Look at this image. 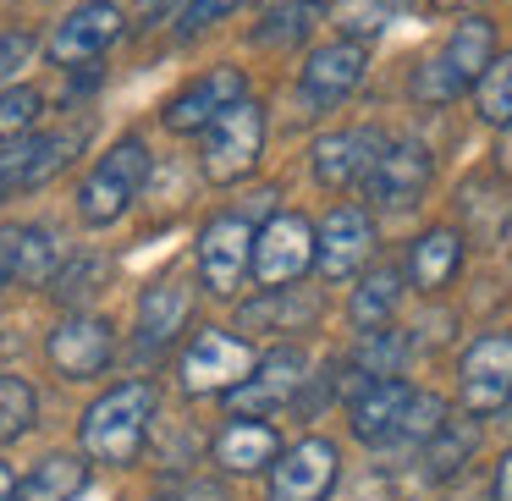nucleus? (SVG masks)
Returning a JSON list of instances; mask_svg holds the SVG:
<instances>
[{"mask_svg":"<svg viewBox=\"0 0 512 501\" xmlns=\"http://www.w3.org/2000/svg\"><path fill=\"white\" fill-rule=\"evenodd\" d=\"M155 386L149 380H127V386L105 391L89 413H83V452L94 463L133 468L149 441V419H155Z\"/></svg>","mask_w":512,"mask_h":501,"instance_id":"1","label":"nucleus"},{"mask_svg":"<svg viewBox=\"0 0 512 501\" xmlns=\"http://www.w3.org/2000/svg\"><path fill=\"white\" fill-rule=\"evenodd\" d=\"M496 61V28L485 17H468L452 28V39L441 45V56L419 61L408 78V94L419 105H452L457 94H468V83L485 78V67Z\"/></svg>","mask_w":512,"mask_h":501,"instance_id":"2","label":"nucleus"},{"mask_svg":"<svg viewBox=\"0 0 512 501\" xmlns=\"http://www.w3.org/2000/svg\"><path fill=\"white\" fill-rule=\"evenodd\" d=\"M149 171H155V160H149L144 138H122L116 149H105V160L83 177L78 188V215L83 226H111L122 221L127 210H133V199L144 193Z\"/></svg>","mask_w":512,"mask_h":501,"instance_id":"3","label":"nucleus"},{"mask_svg":"<svg viewBox=\"0 0 512 501\" xmlns=\"http://www.w3.org/2000/svg\"><path fill=\"white\" fill-rule=\"evenodd\" d=\"M259 149H265V111H259L254 100H237V105H226V111L204 127L199 166H204V177H210V182L232 188V182H243L248 171L259 166Z\"/></svg>","mask_w":512,"mask_h":501,"instance_id":"4","label":"nucleus"},{"mask_svg":"<svg viewBox=\"0 0 512 501\" xmlns=\"http://www.w3.org/2000/svg\"><path fill=\"white\" fill-rule=\"evenodd\" d=\"M259 364V353L243 342V336L232 331H215V325H204L199 336L188 342V353H182V391L188 397H221V391H232L237 380H248Z\"/></svg>","mask_w":512,"mask_h":501,"instance_id":"5","label":"nucleus"},{"mask_svg":"<svg viewBox=\"0 0 512 501\" xmlns=\"http://www.w3.org/2000/svg\"><path fill=\"white\" fill-rule=\"evenodd\" d=\"M424 188H430V149H424L419 138H397V144H386L375 155V166H369V177H364L369 204L386 210V215L413 210V204L424 199Z\"/></svg>","mask_w":512,"mask_h":501,"instance_id":"6","label":"nucleus"},{"mask_svg":"<svg viewBox=\"0 0 512 501\" xmlns=\"http://www.w3.org/2000/svg\"><path fill=\"white\" fill-rule=\"evenodd\" d=\"M364 72H369L364 39H347L342 34V39H331V45H320L309 61H303V72H298V94H303V105H309V116L342 105L347 94L364 83Z\"/></svg>","mask_w":512,"mask_h":501,"instance_id":"7","label":"nucleus"},{"mask_svg":"<svg viewBox=\"0 0 512 501\" xmlns=\"http://www.w3.org/2000/svg\"><path fill=\"white\" fill-rule=\"evenodd\" d=\"M457 391H463L468 413H496L512 402V331H485L468 342L463 364H457Z\"/></svg>","mask_w":512,"mask_h":501,"instance_id":"8","label":"nucleus"},{"mask_svg":"<svg viewBox=\"0 0 512 501\" xmlns=\"http://www.w3.org/2000/svg\"><path fill=\"white\" fill-rule=\"evenodd\" d=\"M314 265V226L303 215H270L254 232V281L259 287H292Z\"/></svg>","mask_w":512,"mask_h":501,"instance_id":"9","label":"nucleus"},{"mask_svg":"<svg viewBox=\"0 0 512 501\" xmlns=\"http://www.w3.org/2000/svg\"><path fill=\"white\" fill-rule=\"evenodd\" d=\"M248 265H254V226H248L243 215H215V221H204V232H199L204 292L232 298V292L243 287Z\"/></svg>","mask_w":512,"mask_h":501,"instance_id":"10","label":"nucleus"},{"mask_svg":"<svg viewBox=\"0 0 512 501\" xmlns=\"http://www.w3.org/2000/svg\"><path fill=\"white\" fill-rule=\"evenodd\" d=\"M369 254H375V221H369V210L336 204V210L320 221V232H314V265H320V276L325 281H347V276L364 270Z\"/></svg>","mask_w":512,"mask_h":501,"instance_id":"11","label":"nucleus"},{"mask_svg":"<svg viewBox=\"0 0 512 501\" xmlns=\"http://www.w3.org/2000/svg\"><path fill=\"white\" fill-rule=\"evenodd\" d=\"M336 479H342L336 446L309 435V441H298L292 452L276 457V468H270V501H325Z\"/></svg>","mask_w":512,"mask_h":501,"instance_id":"12","label":"nucleus"},{"mask_svg":"<svg viewBox=\"0 0 512 501\" xmlns=\"http://www.w3.org/2000/svg\"><path fill=\"white\" fill-rule=\"evenodd\" d=\"M83 149V133H34V138H12V149L0 155V199L28 188H45L61 166Z\"/></svg>","mask_w":512,"mask_h":501,"instance_id":"13","label":"nucleus"},{"mask_svg":"<svg viewBox=\"0 0 512 501\" xmlns=\"http://www.w3.org/2000/svg\"><path fill=\"white\" fill-rule=\"evenodd\" d=\"M45 353L67 380H94L116 353V331H111V320H100V314H72V320H61L56 331H50Z\"/></svg>","mask_w":512,"mask_h":501,"instance_id":"14","label":"nucleus"},{"mask_svg":"<svg viewBox=\"0 0 512 501\" xmlns=\"http://www.w3.org/2000/svg\"><path fill=\"white\" fill-rule=\"evenodd\" d=\"M303 353L298 347H276V353H265L254 364V375L237 380L232 391H226V402H232V413H254V419H265V413L287 408L292 397H298L303 386Z\"/></svg>","mask_w":512,"mask_h":501,"instance_id":"15","label":"nucleus"},{"mask_svg":"<svg viewBox=\"0 0 512 501\" xmlns=\"http://www.w3.org/2000/svg\"><path fill=\"white\" fill-rule=\"evenodd\" d=\"M116 39H122V12H116L111 0H89V6H78V12L56 28L50 61H56V67H89V61H100Z\"/></svg>","mask_w":512,"mask_h":501,"instance_id":"16","label":"nucleus"},{"mask_svg":"<svg viewBox=\"0 0 512 501\" xmlns=\"http://www.w3.org/2000/svg\"><path fill=\"white\" fill-rule=\"evenodd\" d=\"M237 100H248L243 72H237V67H215V72H204V78H193L188 89L166 105V127H171V133H204V127H210L226 105H237Z\"/></svg>","mask_w":512,"mask_h":501,"instance_id":"17","label":"nucleus"},{"mask_svg":"<svg viewBox=\"0 0 512 501\" xmlns=\"http://www.w3.org/2000/svg\"><path fill=\"white\" fill-rule=\"evenodd\" d=\"M386 149V138L375 133V127H347V133H325L320 144H314V182L331 193L353 188V182L369 177V166H375V155Z\"/></svg>","mask_w":512,"mask_h":501,"instance_id":"18","label":"nucleus"},{"mask_svg":"<svg viewBox=\"0 0 512 501\" xmlns=\"http://www.w3.org/2000/svg\"><path fill=\"white\" fill-rule=\"evenodd\" d=\"M408 397H413V386H408V380H397V375L369 380V386L353 397V435L369 446V452H386V446H391Z\"/></svg>","mask_w":512,"mask_h":501,"instance_id":"19","label":"nucleus"},{"mask_svg":"<svg viewBox=\"0 0 512 501\" xmlns=\"http://www.w3.org/2000/svg\"><path fill=\"white\" fill-rule=\"evenodd\" d=\"M325 298L314 287H265V298L243 303L237 325L243 331H270V336H287V331H309L320 320Z\"/></svg>","mask_w":512,"mask_h":501,"instance_id":"20","label":"nucleus"},{"mask_svg":"<svg viewBox=\"0 0 512 501\" xmlns=\"http://www.w3.org/2000/svg\"><path fill=\"white\" fill-rule=\"evenodd\" d=\"M276 457H281L276 424L254 419V413H232V424L215 435V463H221L226 474H254V468L276 463Z\"/></svg>","mask_w":512,"mask_h":501,"instance_id":"21","label":"nucleus"},{"mask_svg":"<svg viewBox=\"0 0 512 501\" xmlns=\"http://www.w3.org/2000/svg\"><path fill=\"white\" fill-rule=\"evenodd\" d=\"M188 287H182V276H166L155 281V287H144V298H138V353H160V347H171V336L182 331V320H188Z\"/></svg>","mask_w":512,"mask_h":501,"instance_id":"22","label":"nucleus"},{"mask_svg":"<svg viewBox=\"0 0 512 501\" xmlns=\"http://www.w3.org/2000/svg\"><path fill=\"white\" fill-rule=\"evenodd\" d=\"M457 265H463V237H457L452 226H430V232L408 248V281L419 292H441L446 281L457 276Z\"/></svg>","mask_w":512,"mask_h":501,"instance_id":"23","label":"nucleus"},{"mask_svg":"<svg viewBox=\"0 0 512 501\" xmlns=\"http://www.w3.org/2000/svg\"><path fill=\"white\" fill-rule=\"evenodd\" d=\"M83 485H89V463L72 452H50L45 463H34L28 479H17L12 501H72L83 496Z\"/></svg>","mask_w":512,"mask_h":501,"instance_id":"24","label":"nucleus"},{"mask_svg":"<svg viewBox=\"0 0 512 501\" xmlns=\"http://www.w3.org/2000/svg\"><path fill=\"white\" fill-rule=\"evenodd\" d=\"M397 303H402V270L397 265H380V270H369L364 276V287L353 292V325L358 331H375V325H386L391 314H397Z\"/></svg>","mask_w":512,"mask_h":501,"instance_id":"25","label":"nucleus"},{"mask_svg":"<svg viewBox=\"0 0 512 501\" xmlns=\"http://www.w3.org/2000/svg\"><path fill=\"white\" fill-rule=\"evenodd\" d=\"M474 446H479V430L474 424H457V419H446L441 430L424 441V452H419V468H424V479H446V474H457V468L474 457Z\"/></svg>","mask_w":512,"mask_h":501,"instance_id":"26","label":"nucleus"},{"mask_svg":"<svg viewBox=\"0 0 512 501\" xmlns=\"http://www.w3.org/2000/svg\"><path fill=\"white\" fill-rule=\"evenodd\" d=\"M441 424H446V402L435 397V391H413L408 408H402V424H397V435H391L386 452H413V457H419V452H424V441H430V435L441 430Z\"/></svg>","mask_w":512,"mask_h":501,"instance_id":"27","label":"nucleus"},{"mask_svg":"<svg viewBox=\"0 0 512 501\" xmlns=\"http://www.w3.org/2000/svg\"><path fill=\"white\" fill-rule=\"evenodd\" d=\"M320 17H325L320 0H281L276 12L254 28V39H259V45H270V50H276V45H298V39L309 34Z\"/></svg>","mask_w":512,"mask_h":501,"instance_id":"28","label":"nucleus"},{"mask_svg":"<svg viewBox=\"0 0 512 501\" xmlns=\"http://www.w3.org/2000/svg\"><path fill=\"white\" fill-rule=\"evenodd\" d=\"M474 111L490 127H512V50L490 61L485 78L474 83Z\"/></svg>","mask_w":512,"mask_h":501,"instance_id":"29","label":"nucleus"},{"mask_svg":"<svg viewBox=\"0 0 512 501\" xmlns=\"http://www.w3.org/2000/svg\"><path fill=\"white\" fill-rule=\"evenodd\" d=\"M56 265H61V243L45 226H17V281L39 287V281L56 276Z\"/></svg>","mask_w":512,"mask_h":501,"instance_id":"30","label":"nucleus"},{"mask_svg":"<svg viewBox=\"0 0 512 501\" xmlns=\"http://www.w3.org/2000/svg\"><path fill=\"white\" fill-rule=\"evenodd\" d=\"M34 413H39V397L23 375H0V446H12L17 435L34 430Z\"/></svg>","mask_w":512,"mask_h":501,"instance_id":"31","label":"nucleus"},{"mask_svg":"<svg viewBox=\"0 0 512 501\" xmlns=\"http://www.w3.org/2000/svg\"><path fill=\"white\" fill-rule=\"evenodd\" d=\"M402 353H408V342H402L397 331H386V325H375V331H364V342H358V353H353V375L386 380V375H397Z\"/></svg>","mask_w":512,"mask_h":501,"instance_id":"32","label":"nucleus"},{"mask_svg":"<svg viewBox=\"0 0 512 501\" xmlns=\"http://www.w3.org/2000/svg\"><path fill=\"white\" fill-rule=\"evenodd\" d=\"M397 6L402 0H336V28L347 39H375L397 17Z\"/></svg>","mask_w":512,"mask_h":501,"instance_id":"33","label":"nucleus"},{"mask_svg":"<svg viewBox=\"0 0 512 501\" xmlns=\"http://www.w3.org/2000/svg\"><path fill=\"white\" fill-rule=\"evenodd\" d=\"M39 111H45L39 89H28V83H12V89H0V144L23 138L28 127L39 122Z\"/></svg>","mask_w":512,"mask_h":501,"instance_id":"34","label":"nucleus"},{"mask_svg":"<svg viewBox=\"0 0 512 501\" xmlns=\"http://www.w3.org/2000/svg\"><path fill=\"white\" fill-rule=\"evenodd\" d=\"M100 281H105V259H72V265L56 276V298L61 303H83V298L100 292Z\"/></svg>","mask_w":512,"mask_h":501,"instance_id":"35","label":"nucleus"},{"mask_svg":"<svg viewBox=\"0 0 512 501\" xmlns=\"http://www.w3.org/2000/svg\"><path fill=\"white\" fill-rule=\"evenodd\" d=\"M34 50H39V39L28 28H0V83H12L34 61Z\"/></svg>","mask_w":512,"mask_h":501,"instance_id":"36","label":"nucleus"},{"mask_svg":"<svg viewBox=\"0 0 512 501\" xmlns=\"http://www.w3.org/2000/svg\"><path fill=\"white\" fill-rule=\"evenodd\" d=\"M243 0H188V12H182V39L204 34V28H215L226 12H237Z\"/></svg>","mask_w":512,"mask_h":501,"instance_id":"37","label":"nucleus"},{"mask_svg":"<svg viewBox=\"0 0 512 501\" xmlns=\"http://www.w3.org/2000/svg\"><path fill=\"white\" fill-rule=\"evenodd\" d=\"M17 281V226H0V292Z\"/></svg>","mask_w":512,"mask_h":501,"instance_id":"38","label":"nucleus"},{"mask_svg":"<svg viewBox=\"0 0 512 501\" xmlns=\"http://www.w3.org/2000/svg\"><path fill=\"white\" fill-rule=\"evenodd\" d=\"M171 12H177V0H138V23H144V28L166 23Z\"/></svg>","mask_w":512,"mask_h":501,"instance_id":"39","label":"nucleus"},{"mask_svg":"<svg viewBox=\"0 0 512 501\" xmlns=\"http://www.w3.org/2000/svg\"><path fill=\"white\" fill-rule=\"evenodd\" d=\"M182 501H226V485L221 479H193V485L182 490Z\"/></svg>","mask_w":512,"mask_h":501,"instance_id":"40","label":"nucleus"},{"mask_svg":"<svg viewBox=\"0 0 512 501\" xmlns=\"http://www.w3.org/2000/svg\"><path fill=\"white\" fill-rule=\"evenodd\" d=\"M490 501H512V452L496 463V479H490Z\"/></svg>","mask_w":512,"mask_h":501,"instance_id":"41","label":"nucleus"},{"mask_svg":"<svg viewBox=\"0 0 512 501\" xmlns=\"http://www.w3.org/2000/svg\"><path fill=\"white\" fill-rule=\"evenodd\" d=\"M12 496H17V474L0 463V501H12Z\"/></svg>","mask_w":512,"mask_h":501,"instance_id":"42","label":"nucleus"},{"mask_svg":"<svg viewBox=\"0 0 512 501\" xmlns=\"http://www.w3.org/2000/svg\"><path fill=\"white\" fill-rule=\"evenodd\" d=\"M501 171H507V177H512V133L501 138Z\"/></svg>","mask_w":512,"mask_h":501,"instance_id":"43","label":"nucleus"},{"mask_svg":"<svg viewBox=\"0 0 512 501\" xmlns=\"http://www.w3.org/2000/svg\"><path fill=\"white\" fill-rule=\"evenodd\" d=\"M435 6H463V0H435Z\"/></svg>","mask_w":512,"mask_h":501,"instance_id":"44","label":"nucleus"}]
</instances>
